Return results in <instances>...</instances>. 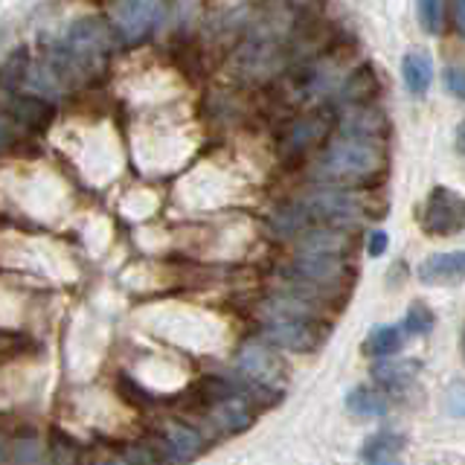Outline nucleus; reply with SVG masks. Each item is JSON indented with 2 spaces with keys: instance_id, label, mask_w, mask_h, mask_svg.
<instances>
[{
  "instance_id": "nucleus-28",
  "label": "nucleus",
  "mask_w": 465,
  "mask_h": 465,
  "mask_svg": "<svg viewBox=\"0 0 465 465\" xmlns=\"http://www.w3.org/2000/svg\"><path fill=\"white\" fill-rule=\"evenodd\" d=\"M457 152H462V125L457 128Z\"/></svg>"
},
{
  "instance_id": "nucleus-3",
  "label": "nucleus",
  "mask_w": 465,
  "mask_h": 465,
  "mask_svg": "<svg viewBox=\"0 0 465 465\" xmlns=\"http://www.w3.org/2000/svg\"><path fill=\"white\" fill-rule=\"evenodd\" d=\"M331 338L329 317H297V320H265L262 323V341L282 352L314 355Z\"/></svg>"
},
{
  "instance_id": "nucleus-14",
  "label": "nucleus",
  "mask_w": 465,
  "mask_h": 465,
  "mask_svg": "<svg viewBox=\"0 0 465 465\" xmlns=\"http://www.w3.org/2000/svg\"><path fill=\"white\" fill-rule=\"evenodd\" d=\"M346 411L361 419H381L390 413V396L381 387L361 384L346 396Z\"/></svg>"
},
{
  "instance_id": "nucleus-23",
  "label": "nucleus",
  "mask_w": 465,
  "mask_h": 465,
  "mask_svg": "<svg viewBox=\"0 0 465 465\" xmlns=\"http://www.w3.org/2000/svg\"><path fill=\"white\" fill-rule=\"evenodd\" d=\"M18 145V125H15L12 114L0 108V154L12 152Z\"/></svg>"
},
{
  "instance_id": "nucleus-10",
  "label": "nucleus",
  "mask_w": 465,
  "mask_h": 465,
  "mask_svg": "<svg viewBox=\"0 0 465 465\" xmlns=\"http://www.w3.org/2000/svg\"><path fill=\"white\" fill-rule=\"evenodd\" d=\"M465 271L462 251L450 253H433L419 265V280L425 285H457Z\"/></svg>"
},
{
  "instance_id": "nucleus-25",
  "label": "nucleus",
  "mask_w": 465,
  "mask_h": 465,
  "mask_svg": "<svg viewBox=\"0 0 465 465\" xmlns=\"http://www.w3.org/2000/svg\"><path fill=\"white\" fill-rule=\"evenodd\" d=\"M387 247H390V236L384 230H372L367 236V253L370 256H384Z\"/></svg>"
},
{
  "instance_id": "nucleus-4",
  "label": "nucleus",
  "mask_w": 465,
  "mask_h": 465,
  "mask_svg": "<svg viewBox=\"0 0 465 465\" xmlns=\"http://www.w3.org/2000/svg\"><path fill=\"white\" fill-rule=\"evenodd\" d=\"M166 15L163 0H111V29L116 41L137 44L149 38Z\"/></svg>"
},
{
  "instance_id": "nucleus-20",
  "label": "nucleus",
  "mask_w": 465,
  "mask_h": 465,
  "mask_svg": "<svg viewBox=\"0 0 465 465\" xmlns=\"http://www.w3.org/2000/svg\"><path fill=\"white\" fill-rule=\"evenodd\" d=\"M433 326H436V314L430 312V305L413 302L411 309H407L401 331H404V338H419V334H430Z\"/></svg>"
},
{
  "instance_id": "nucleus-1",
  "label": "nucleus",
  "mask_w": 465,
  "mask_h": 465,
  "mask_svg": "<svg viewBox=\"0 0 465 465\" xmlns=\"http://www.w3.org/2000/svg\"><path fill=\"white\" fill-rule=\"evenodd\" d=\"M387 174V152L381 140L343 137L326 145V152L314 160L309 178L326 186L370 189Z\"/></svg>"
},
{
  "instance_id": "nucleus-24",
  "label": "nucleus",
  "mask_w": 465,
  "mask_h": 465,
  "mask_svg": "<svg viewBox=\"0 0 465 465\" xmlns=\"http://www.w3.org/2000/svg\"><path fill=\"white\" fill-rule=\"evenodd\" d=\"M445 91L454 96V99H465V79H462V70L460 67H445Z\"/></svg>"
},
{
  "instance_id": "nucleus-15",
  "label": "nucleus",
  "mask_w": 465,
  "mask_h": 465,
  "mask_svg": "<svg viewBox=\"0 0 465 465\" xmlns=\"http://www.w3.org/2000/svg\"><path fill=\"white\" fill-rule=\"evenodd\" d=\"M401 450H404V436L396 430H378L372 433L367 442L361 448V460L363 462H399L401 460Z\"/></svg>"
},
{
  "instance_id": "nucleus-2",
  "label": "nucleus",
  "mask_w": 465,
  "mask_h": 465,
  "mask_svg": "<svg viewBox=\"0 0 465 465\" xmlns=\"http://www.w3.org/2000/svg\"><path fill=\"white\" fill-rule=\"evenodd\" d=\"M309 224H334V227H358L372 213V203L363 195V189H346V186H326L305 193L300 201Z\"/></svg>"
},
{
  "instance_id": "nucleus-21",
  "label": "nucleus",
  "mask_w": 465,
  "mask_h": 465,
  "mask_svg": "<svg viewBox=\"0 0 465 465\" xmlns=\"http://www.w3.org/2000/svg\"><path fill=\"white\" fill-rule=\"evenodd\" d=\"M416 18H419V26L425 29L428 35H440L442 0H416Z\"/></svg>"
},
{
  "instance_id": "nucleus-17",
  "label": "nucleus",
  "mask_w": 465,
  "mask_h": 465,
  "mask_svg": "<svg viewBox=\"0 0 465 465\" xmlns=\"http://www.w3.org/2000/svg\"><path fill=\"white\" fill-rule=\"evenodd\" d=\"M375 87H378L375 70L370 64H363L341 87V96H343V102H349V105H358V102H370V96H375Z\"/></svg>"
},
{
  "instance_id": "nucleus-6",
  "label": "nucleus",
  "mask_w": 465,
  "mask_h": 465,
  "mask_svg": "<svg viewBox=\"0 0 465 465\" xmlns=\"http://www.w3.org/2000/svg\"><path fill=\"white\" fill-rule=\"evenodd\" d=\"M236 367L242 375L251 378L253 384L268 387V390H282L288 381V367L282 358L276 355V349L265 341H251L239 349Z\"/></svg>"
},
{
  "instance_id": "nucleus-13",
  "label": "nucleus",
  "mask_w": 465,
  "mask_h": 465,
  "mask_svg": "<svg viewBox=\"0 0 465 465\" xmlns=\"http://www.w3.org/2000/svg\"><path fill=\"white\" fill-rule=\"evenodd\" d=\"M401 79L413 96H425L433 82V58L425 50H411L401 58Z\"/></svg>"
},
{
  "instance_id": "nucleus-22",
  "label": "nucleus",
  "mask_w": 465,
  "mask_h": 465,
  "mask_svg": "<svg viewBox=\"0 0 465 465\" xmlns=\"http://www.w3.org/2000/svg\"><path fill=\"white\" fill-rule=\"evenodd\" d=\"M9 448H12L9 460H15V462H41L44 460V450H41L44 445L35 440V436H21V440Z\"/></svg>"
},
{
  "instance_id": "nucleus-11",
  "label": "nucleus",
  "mask_w": 465,
  "mask_h": 465,
  "mask_svg": "<svg viewBox=\"0 0 465 465\" xmlns=\"http://www.w3.org/2000/svg\"><path fill=\"white\" fill-rule=\"evenodd\" d=\"M9 114H12V120H18L26 131H35V134L47 131L53 123V105L44 96H15Z\"/></svg>"
},
{
  "instance_id": "nucleus-19",
  "label": "nucleus",
  "mask_w": 465,
  "mask_h": 465,
  "mask_svg": "<svg viewBox=\"0 0 465 465\" xmlns=\"http://www.w3.org/2000/svg\"><path fill=\"white\" fill-rule=\"evenodd\" d=\"M116 390H120V399H125L134 407H143V411H152V407L160 404V399L154 396V392L145 390L137 378H131V375H116Z\"/></svg>"
},
{
  "instance_id": "nucleus-18",
  "label": "nucleus",
  "mask_w": 465,
  "mask_h": 465,
  "mask_svg": "<svg viewBox=\"0 0 465 465\" xmlns=\"http://www.w3.org/2000/svg\"><path fill=\"white\" fill-rule=\"evenodd\" d=\"M26 73H29V53L26 47H18L4 64H0V91L12 96L26 82Z\"/></svg>"
},
{
  "instance_id": "nucleus-26",
  "label": "nucleus",
  "mask_w": 465,
  "mask_h": 465,
  "mask_svg": "<svg viewBox=\"0 0 465 465\" xmlns=\"http://www.w3.org/2000/svg\"><path fill=\"white\" fill-rule=\"evenodd\" d=\"M462 4H465V0H448V6H450V24H454V33L457 35H462V26H465Z\"/></svg>"
},
{
  "instance_id": "nucleus-27",
  "label": "nucleus",
  "mask_w": 465,
  "mask_h": 465,
  "mask_svg": "<svg viewBox=\"0 0 465 465\" xmlns=\"http://www.w3.org/2000/svg\"><path fill=\"white\" fill-rule=\"evenodd\" d=\"M4 460H9V442L0 436V462H4Z\"/></svg>"
},
{
  "instance_id": "nucleus-12",
  "label": "nucleus",
  "mask_w": 465,
  "mask_h": 465,
  "mask_svg": "<svg viewBox=\"0 0 465 465\" xmlns=\"http://www.w3.org/2000/svg\"><path fill=\"white\" fill-rule=\"evenodd\" d=\"M416 372H419V363L416 361H378L372 367V378L375 384L381 387L384 392H404L416 381Z\"/></svg>"
},
{
  "instance_id": "nucleus-9",
  "label": "nucleus",
  "mask_w": 465,
  "mask_h": 465,
  "mask_svg": "<svg viewBox=\"0 0 465 465\" xmlns=\"http://www.w3.org/2000/svg\"><path fill=\"white\" fill-rule=\"evenodd\" d=\"M160 440H163L166 450L172 462H186V460H195L201 457V450L207 448V442H203L201 430L189 428V425H181V421H163L157 430H154Z\"/></svg>"
},
{
  "instance_id": "nucleus-16",
  "label": "nucleus",
  "mask_w": 465,
  "mask_h": 465,
  "mask_svg": "<svg viewBox=\"0 0 465 465\" xmlns=\"http://www.w3.org/2000/svg\"><path fill=\"white\" fill-rule=\"evenodd\" d=\"M401 346H404L401 326H375L370 329L367 341H363V352L372 358H387L392 352H399Z\"/></svg>"
},
{
  "instance_id": "nucleus-5",
  "label": "nucleus",
  "mask_w": 465,
  "mask_h": 465,
  "mask_svg": "<svg viewBox=\"0 0 465 465\" xmlns=\"http://www.w3.org/2000/svg\"><path fill=\"white\" fill-rule=\"evenodd\" d=\"M419 224L433 239L457 236V232H462V224H465L462 195L454 193L450 186H433L430 195L425 198V207L419 213Z\"/></svg>"
},
{
  "instance_id": "nucleus-8",
  "label": "nucleus",
  "mask_w": 465,
  "mask_h": 465,
  "mask_svg": "<svg viewBox=\"0 0 465 465\" xmlns=\"http://www.w3.org/2000/svg\"><path fill=\"white\" fill-rule=\"evenodd\" d=\"M338 134L384 143L390 134V120L381 108L372 105V102H358V105H352L338 120Z\"/></svg>"
},
{
  "instance_id": "nucleus-7",
  "label": "nucleus",
  "mask_w": 465,
  "mask_h": 465,
  "mask_svg": "<svg viewBox=\"0 0 465 465\" xmlns=\"http://www.w3.org/2000/svg\"><path fill=\"white\" fill-rule=\"evenodd\" d=\"M331 131V114L326 108H320L309 116H302L291 125L288 137L282 143V157L285 160H302L317 143H323V137Z\"/></svg>"
}]
</instances>
